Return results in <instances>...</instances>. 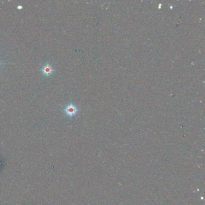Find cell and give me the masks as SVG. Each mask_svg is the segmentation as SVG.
Listing matches in <instances>:
<instances>
[{
	"label": "cell",
	"instance_id": "cell-4",
	"mask_svg": "<svg viewBox=\"0 0 205 205\" xmlns=\"http://www.w3.org/2000/svg\"><path fill=\"white\" fill-rule=\"evenodd\" d=\"M0 64H1V63H0Z\"/></svg>",
	"mask_w": 205,
	"mask_h": 205
},
{
	"label": "cell",
	"instance_id": "cell-3",
	"mask_svg": "<svg viewBox=\"0 0 205 205\" xmlns=\"http://www.w3.org/2000/svg\"><path fill=\"white\" fill-rule=\"evenodd\" d=\"M22 8H23V7H22L21 5H19V6H17V9H18V10H21Z\"/></svg>",
	"mask_w": 205,
	"mask_h": 205
},
{
	"label": "cell",
	"instance_id": "cell-2",
	"mask_svg": "<svg viewBox=\"0 0 205 205\" xmlns=\"http://www.w3.org/2000/svg\"><path fill=\"white\" fill-rule=\"evenodd\" d=\"M54 69L51 65L49 63L46 64L45 66H43L41 69V72L43 75H45L46 76H49L52 75L54 72Z\"/></svg>",
	"mask_w": 205,
	"mask_h": 205
},
{
	"label": "cell",
	"instance_id": "cell-1",
	"mask_svg": "<svg viewBox=\"0 0 205 205\" xmlns=\"http://www.w3.org/2000/svg\"><path fill=\"white\" fill-rule=\"evenodd\" d=\"M64 111L68 116L72 117L77 112V108L74 105L70 104L66 107V108L64 110Z\"/></svg>",
	"mask_w": 205,
	"mask_h": 205
}]
</instances>
